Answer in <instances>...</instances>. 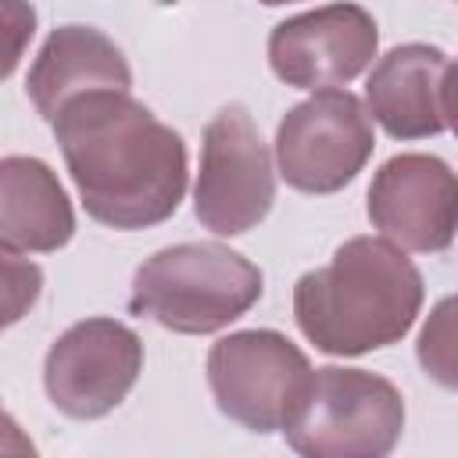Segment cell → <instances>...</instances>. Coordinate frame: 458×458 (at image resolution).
<instances>
[{"label": "cell", "mask_w": 458, "mask_h": 458, "mask_svg": "<svg viewBox=\"0 0 458 458\" xmlns=\"http://www.w3.org/2000/svg\"><path fill=\"white\" fill-rule=\"evenodd\" d=\"M265 7H279V4H293V0H261Z\"/></svg>", "instance_id": "obj_18"}, {"label": "cell", "mask_w": 458, "mask_h": 458, "mask_svg": "<svg viewBox=\"0 0 458 458\" xmlns=\"http://www.w3.org/2000/svg\"><path fill=\"white\" fill-rule=\"evenodd\" d=\"M372 150V114L347 89H315V97L293 104L276 129L279 175L301 193L344 190Z\"/></svg>", "instance_id": "obj_7"}, {"label": "cell", "mask_w": 458, "mask_h": 458, "mask_svg": "<svg viewBox=\"0 0 458 458\" xmlns=\"http://www.w3.org/2000/svg\"><path fill=\"white\" fill-rule=\"evenodd\" d=\"M36 36V7L29 0H0V82L18 68Z\"/></svg>", "instance_id": "obj_16"}, {"label": "cell", "mask_w": 458, "mask_h": 458, "mask_svg": "<svg viewBox=\"0 0 458 458\" xmlns=\"http://www.w3.org/2000/svg\"><path fill=\"white\" fill-rule=\"evenodd\" d=\"M93 222L132 233L172 218L186 193V143L129 89L72 97L50 122Z\"/></svg>", "instance_id": "obj_1"}, {"label": "cell", "mask_w": 458, "mask_h": 458, "mask_svg": "<svg viewBox=\"0 0 458 458\" xmlns=\"http://www.w3.org/2000/svg\"><path fill=\"white\" fill-rule=\"evenodd\" d=\"M454 333H451V297L437 304L433 318L426 322L419 336V361L426 376H433L444 386H454Z\"/></svg>", "instance_id": "obj_15"}, {"label": "cell", "mask_w": 458, "mask_h": 458, "mask_svg": "<svg viewBox=\"0 0 458 458\" xmlns=\"http://www.w3.org/2000/svg\"><path fill=\"white\" fill-rule=\"evenodd\" d=\"M129 86L132 72L125 54L114 47L111 36H104L93 25H57L43 39L25 79L29 100L47 122H54V114L79 93Z\"/></svg>", "instance_id": "obj_12"}, {"label": "cell", "mask_w": 458, "mask_h": 458, "mask_svg": "<svg viewBox=\"0 0 458 458\" xmlns=\"http://www.w3.org/2000/svg\"><path fill=\"white\" fill-rule=\"evenodd\" d=\"M143 372V340L118 318L97 315L68 326L43 358L50 404L68 419H104Z\"/></svg>", "instance_id": "obj_8"}, {"label": "cell", "mask_w": 458, "mask_h": 458, "mask_svg": "<svg viewBox=\"0 0 458 458\" xmlns=\"http://www.w3.org/2000/svg\"><path fill=\"white\" fill-rule=\"evenodd\" d=\"M315 369L276 329H236L208 351V386L218 411L250 433L286 429L308 401Z\"/></svg>", "instance_id": "obj_5"}, {"label": "cell", "mask_w": 458, "mask_h": 458, "mask_svg": "<svg viewBox=\"0 0 458 458\" xmlns=\"http://www.w3.org/2000/svg\"><path fill=\"white\" fill-rule=\"evenodd\" d=\"M265 290L261 268L222 243H175L132 276L129 311L172 333L204 336L247 315Z\"/></svg>", "instance_id": "obj_3"}, {"label": "cell", "mask_w": 458, "mask_h": 458, "mask_svg": "<svg viewBox=\"0 0 458 458\" xmlns=\"http://www.w3.org/2000/svg\"><path fill=\"white\" fill-rule=\"evenodd\" d=\"M451 79L454 64L440 47L401 43L369 72V114L394 140L440 136L451 129Z\"/></svg>", "instance_id": "obj_11"}, {"label": "cell", "mask_w": 458, "mask_h": 458, "mask_svg": "<svg viewBox=\"0 0 458 458\" xmlns=\"http://www.w3.org/2000/svg\"><path fill=\"white\" fill-rule=\"evenodd\" d=\"M0 454H36V444L21 433L11 411L0 408Z\"/></svg>", "instance_id": "obj_17"}, {"label": "cell", "mask_w": 458, "mask_h": 458, "mask_svg": "<svg viewBox=\"0 0 458 458\" xmlns=\"http://www.w3.org/2000/svg\"><path fill=\"white\" fill-rule=\"evenodd\" d=\"M404 429L401 390L369 369H315L297 419L283 429L286 444L308 458H383Z\"/></svg>", "instance_id": "obj_4"}, {"label": "cell", "mask_w": 458, "mask_h": 458, "mask_svg": "<svg viewBox=\"0 0 458 458\" xmlns=\"http://www.w3.org/2000/svg\"><path fill=\"white\" fill-rule=\"evenodd\" d=\"M422 272L390 240L351 236L293 286V318L322 354L358 358L397 344L419 318Z\"/></svg>", "instance_id": "obj_2"}, {"label": "cell", "mask_w": 458, "mask_h": 458, "mask_svg": "<svg viewBox=\"0 0 458 458\" xmlns=\"http://www.w3.org/2000/svg\"><path fill=\"white\" fill-rule=\"evenodd\" d=\"M75 236V211L57 172L32 154L0 157V247L50 254Z\"/></svg>", "instance_id": "obj_13"}, {"label": "cell", "mask_w": 458, "mask_h": 458, "mask_svg": "<svg viewBox=\"0 0 458 458\" xmlns=\"http://www.w3.org/2000/svg\"><path fill=\"white\" fill-rule=\"evenodd\" d=\"M276 200V172L243 104H225L204 129L200 172L193 186V215L215 236H243Z\"/></svg>", "instance_id": "obj_6"}, {"label": "cell", "mask_w": 458, "mask_h": 458, "mask_svg": "<svg viewBox=\"0 0 458 458\" xmlns=\"http://www.w3.org/2000/svg\"><path fill=\"white\" fill-rule=\"evenodd\" d=\"M379 50V25L358 4H326L268 32V64L293 89H333L358 79Z\"/></svg>", "instance_id": "obj_9"}, {"label": "cell", "mask_w": 458, "mask_h": 458, "mask_svg": "<svg viewBox=\"0 0 458 458\" xmlns=\"http://www.w3.org/2000/svg\"><path fill=\"white\" fill-rule=\"evenodd\" d=\"M369 222L401 250L440 254L454 240L458 182L437 154H394L369 186Z\"/></svg>", "instance_id": "obj_10"}, {"label": "cell", "mask_w": 458, "mask_h": 458, "mask_svg": "<svg viewBox=\"0 0 458 458\" xmlns=\"http://www.w3.org/2000/svg\"><path fill=\"white\" fill-rule=\"evenodd\" d=\"M43 293V268L0 247V333L21 322Z\"/></svg>", "instance_id": "obj_14"}]
</instances>
